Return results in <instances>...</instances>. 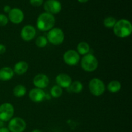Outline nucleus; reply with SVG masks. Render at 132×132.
Listing matches in <instances>:
<instances>
[{
  "instance_id": "f257e3e1",
  "label": "nucleus",
  "mask_w": 132,
  "mask_h": 132,
  "mask_svg": "<svg viewBox=\"0 0 132 132\" xmlns=\"http://www.w3.org/2000/svg\"><path fill=\"white\" fill-rule=\"evenodd\" d=\"M113 33L119 38H126L132 33V24L131 22L126 19L117 21L113 28Z\"/></svg>"
},
{
  "instance_id": "f03ea898",
  "label": "nucleus",
  "mask_w": 132,
  "mask_h": 132,
  "mask_svg": "<svg viewBox=\"0 0 132 132\" xmlns=\"http://www.w3.org/2000/svg\"><path fill=\"white\" fill-rule=\"evenodd\" d=\"M55 23V19L54 15L47 12H43L37 18L36 26L38 30L42 32H48L54 28Z\"/></svg>"
},
{
  "instance_id": "7ed1b4c3",
  "label": "nucleus",
  "mask_w": 132,
  "mask_h": 132,
  "mask_svg": "<svg viewBox=\"0 0 132 132\" xmlns=\"http://www.w3.org/2000/svg\"><path fill=\"white\" fill-rule=\"evenodd\" d=\"M81 66L85 72H93L97 69L99 61L95 55L89 53L83 55L81 60Z\"/></svg>"
},
{
  "instance_id": "20e7f679",
  "label": "nucleus",
  "mask_w": 132,
  "mask_h": 132,
  "mask_svg": "<svg viewBox=\"0 0 132 132\" xmlns=\"http://www.w3.org/2000/svg\"><path fill=\"white\" fill-rule=\"evenodd\" d=\"M64 37L65 36L63 30L57 27L50 30L46 36L48 41L55 46L61 45L64 42Z\"/></svg>"
},
{
  "instance_id": "39448f33",
  "label": "nucleus",
  "mask_w": 132,
  "mask_h": 132,
  "mask_svg": "<svg viewBox=\"0 0 132 132\" xmlns=\"http://www.w3.org/2000/svg\"><path fill=\"white\" fill-rule=\"evenodd\" d=\"M88 88L93 95L99 97L105 92L106 86L101 79L99 78H93L89 82Z\"/></svg>"
},
{
  "instance_id": "423d86ee",
  "label": "nucleus",
  "mask_w": 132,
  "mask_h": 132,
  "mask_svg": "<svg viewBox=\"0 0 132 132\" xmlns=\"http://www.w3.org/2000/svg\"><path fill=\"white\" fill-rule=\"evenodd\" d=\"M27 127L25 121L21 117H12L8 124V129L10 132H23Z\"/></svg>"
},
{
  "instance_id": "0eeeda50",
  "label": "nucleus",
  "mask_w": 132,
  "mask_h": 132,
  "mask_svg": "<svg viewBox=\"0 0 132 132\" xmlns=\"http://www.w3.org/2000/svg\"><path fill=\"white\" fill-rule=\"evenodd\" d=\"M14 107L11 103H5L0 105V121L8 122L13 117Z\"/></svg>"
},
{
  "instance_id": "6e6552de",
  "label": "nucleus",
  "mask_w": 132,
  "mask_h": 132,
  "mask_svg": "<svg viewBox=\"0 0 132 132\" xmlns=\"http://www.w3.org/2000/svg\"><path fill=\"white\" fill-rule=\"evenodd\" d=\"M81 60V57L76 50L70 49L63 54V61L67 65L73 67L78 64Z\"/></svg>"
},
{
  "instance_id": "1a4fd4ad",
  "label": "nucleus",
  "mask_w": 132,
  "mask_h": 132,
  "mask_svg": "<svg viewBox=\"0 0 132 132\" xmlns=\"http://www.w3.org/2000/svg\"><path fill=\"white\" fill-rule=\"evenodd\" d=\"M45 12L49 13L52 15L57 14L61 11V3L58 0H46L43 5Z\"/></svg>"
},
{
  "instance_id": "9d476101",
  "label": "nucleus",
  "mask_w": 132,
  "mask_h": 132,
  "mask_svg": "<svg viewBox=\"0 0 132 132\" xmlns=\"http://www.w3.org/2000/svg\"><path fill=\"white\" fill-rule=\"evenodd\" d=\"M8 14H9L8 15L9 20L14 24H20L24 20V13L22 11V10H21L19 8L11 9V10Z\"/></svg>"
},
{
  "instance_id": "9b49d317",
  "label": "nucleus",
  "mask_w": 132,
  "mask_h": 132,
  "mask_svg": "<svg viewBox=\"0 0 132 132\" xmlns=\"http://www.w3.org/2000/svg\"><path fill=\"white\" fill-rule=\"evenodd\" d=\"M36 35V30L34 26L27 24L22 28L20 36L22 39L26 42L31 41L34 39Z\"/></svg>"
},
{
  "instance_id": "f8f14e48",
  "label": "nucleus",
  "mask_w": 132,
  "mask_h": 132,
  "mask_svg": "<svg viewBox=\"0 0 132 132\" xmlns=\"http://www.w3.org/2000/svg\"><path fill=\"white\" fill-rule=\"evenodd\" d=\"M50 83V79L46 74L39 73L37 74L33 79V85L37 88L42 89L47 87Z\"/></svg>"
},
{
  "instance_id": "ddd939ff",
  "label": "nucleus",
  "mask_w": 132,
  "mask_h": 132,
  "mask_svg": "<svg viewBox=\"0 0 132 132\" xmlns=\"http://www.w3.org/2000/svg\"><path fill=\"white\" fill-rule=\"evenodd\" d=\"M46 94L42 89L34 88H32L28 94L30 99L34 103H41L45 99Z\"/></svg>"
},
{
  "instance_id": "4468645a",
  "label": "nucleus",
  "mask_w": 132,
  "mask_h": 132,
  "mask_svg": "<svg viewBox=\"0 0 132 132\" xmlns=\"http://www.w3.org/2000/svg\"><path fill=\"white\" fill-rule=\"evenodd\" d=\"M57 85L62 88H68L72 82V77L67 73H61L58 74L55 77Z\"/></svg>"
},
{
  "instance_id": "2eb2a0df",
  "label": "nucleus",
  "mask_w": 132,
  "mask_h": 132,
  "mask_svg": "<svg viewBox=\"0 0 132 132\" xmlns=\"http://www.w3.org/2000/svg\"><path fill=\"white\" fill-rule=\"evenodd\" d=\"M14 75V70L9 67H4L0 68V81H9L13 78Z\"/></svg>"
},
{
  "instance_id": "dca6fc26",
  "label": "nucleus",
  "mask_w": 132,
  "mask_h": 132,
  "mask_svg": "<svg viewBox=\"0 0 132 132\" xmlns=\"http://www.w3.org/2000/svg\"><path fill=\"white\" fill-rule=\"evenodd\" d=\"M28 70V64L24 61H20L14 65L13 70L14 73L19 76L24 74Z\"/></svg>"
},
{
  "instance_id": "f3484780",
  "label": "nucleus",
  "mask_w": 132,
  "mask_h": 132,
  "mask_svg": "<svg viewBox=\"0 0 132 132\" xmlns=\"http://www.w3.org/2000/svg\"><path fill=\"white\" fill-rule=\"evenodd\" d=\"M106 88L109 92L112 93V94H116V93L119 92L121 90L122 85L117 80H113V81H111L107 85Z\"/></svg>"
},
{
  "instance_id": "a211bd4d",
  "label": "nucleus",
  "mask_w": 132,
  "mask_h": 132,
  "mask_svg": "<svg viewBox=\"0 0 132 132\" xmlns=\"http://www.w3.org/2000/svg\"><path fill=\"white\" fill-rule=\"evenodd\" d=\"M76 51L79 55H85L86 54H89L90 51V46L88 43L85 42V41H81L77 45Z\"/></svg>"
},
{
  "instance_id": "6ab92c4d",
  "label": "nucleus",
  "mask_w": 132,
  "mask_h": 132,
  "mask_svg": "<svg viewBox=\"0 0 132 132\" xmlns=\"http://www.w3.org/2000/svg\"><path fill=\"white\" fill-rule=\"evenodd\" d=\"M27 93V88L23 85H18L13 89V95L17 98H21L24 96Z\"/></svg>"
},
{
  "instance_id": "aec40b11",
  "label": "nucleus",
  "mask_w": 132,
  "mask_h": 132,
  "mask_svg": "<svg viewBox=\"0 0 132 132\" xmlns=\"http://www.w3.org/2000/svg\"><path fill=\"white\" fill-rule=\"evenodd\" d=\"M67 89H69L70 91L74 94H79L83 90V85L79 81H75L71 83L70 86Z\"/></svg>"
},
{
  "instance_id": "412c9836",
  "label": "nucleus",
  "mask_w": 132,
  "mask_h": 132,
  "mask_svg": "<svg viewBox=\"0 0 132 132\" xmlns=\"http://www.w3.org/2000/svg\"><path fill=\"white\" fill-rule=\"evenodd\" d=\"M50 94L52 97L57 99V98L60 97L63 94V88L57 85H54L50 89Z\"/></svg>"
},
{
  "instance_id": "4be33fe9",
  "label": "nucleus",
  "mask_w": 132,
  "mask_h": 132,
  "mask_svg": "<svg viewBox=\"0 0 132 132\" xmlns=\"http://www.w3.org/2000/svg\"><path fill=\"white\" fill-rule=\"evenodd\" d=\"M117 22V19L113 16L106 17L103 21V24L106 28H113Z\"/></svg>"
},
{
  "instance_id": "5701e85b",
  "label": "nucleus",
  "mask_w": 132,
  "mask_h": 132,
  "mask_svg": "<svg viewBox=\"0 0 132 132\" xmlns=\"http://www.w3.org/2000/svg\"><path fill=\"white\" fill-rule=\"evenodd\" d=\"M48 42V41L46 37L44 36H39L36 38L35 43H36V45L37 47L43 48L47 45Z\"/></svg>"
},
{
  "instance_id": "b1692460",
  "label": "nucleus",
  "mask_w": 132,
  "mask_h": 132,
  "mask_svg": "<svg viewBox=\"0 0 132 132\" xmlns=\"http://www.w3.org/2000/svg\"><path fill=\"white\" fill-rule=\"evenodd\" d=\"M8 16L3 14H0V27H5L9 23Z\"/></svg>"
},
{
  "instance_id": "393cba45",
  "label": "nucleus",
  "mask_w": 132,
  "mask_h": 132,
  "mask_svg": "<svg viewBox=\"0 0 132 132\" xmlns=\"http://www.w3.org/2000/svg\"><path fill=\"white\" fill-rule=\"evenodd\" d=\"M30 3L32 6L39 7L43 4V0H29Z\"/></svg>"
},
{
  "instance_id": "a878e982",
  "label": "nucleus",
  "mask_w": 132,
  "mask_h": 132,
  "mask_svg": "<svg viewBox=\"0 0 132 132\" xmlns=\"http://www.w3.org/2000/svg\"><path fill=\"white\" fill-rule=\"evenodd\" d=\"M6 50V48L3 44H0V55L5 54Z\"/></svg>"
},
{
  "instance_id": "bb28decb",
  "label": "nucleus",
  "mask_w": 132,
  "mask_h": 132,
  "mask_svg": "<svg viewBox=\"0 0 132 132\" xmlns=\"http://www.w3.org/2000/svg\"><path fill=\"white\" fill-rule=\"evenodd\" d=\"M10 10H11V8H10V6H9V5H5V6H4L3 10L5 13H8V14H9V12L10 11Z\"/></svg>"
},
{
  "instance_id": "cd10ccee",
  "label": "nucleus",
  "mask_w": 132,
  "mask_h": 132,
  "mask_svg": "<svg viewBox=\"0 0 132 132\" xmlns=\"http://www.w3.org/2000/svg\"><path fill=\"white\" fill-rule=\"evenodd\" d=\"M0 132H10L8 128L6 127H1L0 128Z\"/></svg>"
},
{
  "instance_id": "c85d7f7f",
  "label": "nucleus",
  "mask_w": 132,
  "mask_h": 132,
  "mask_svg": "<svg viewBox=\"0 0 132 132\" xmlns=\"http://www.w3.org/2000/svg\"><path fill=\"white\" fill-rule=\"evenodd\" d=\"M77 1H78L79 2L81 3H85L88 2V1L89 0H77Z\"/></svg>"
},
{
  "instance_id": "c756f323",
  "label": "nucleus",
  "mask_w": 132,
  "mask_h": 132,
  "mask_svg": "<svg viewBox=\"0 0 132 132\" xmlns=\"http://www.w3.org/2000/svg\"><path fill=\"white\" fill-rule=\"evenodd\" d=\"M32 132H42L41 130H38V129H36V130H34Z\"/></svg>"
}]
</instances>
